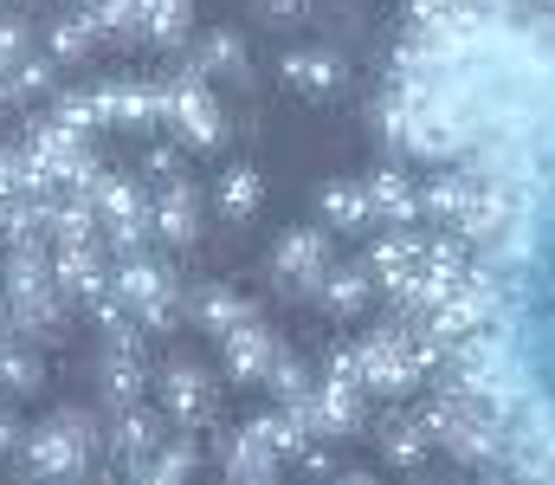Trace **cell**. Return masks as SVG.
<instances>
[{
    "mask_svg": "<svg viewBox=\"0 0 555 485\" xmlns=\"http://www.w3.org/2000/svg\"><path fill=\"white\" fill-rule=\"evenodd\" d=\"M278 467H284V454L259 434V421H246V427L227 441V473H233V480H272Z\"/></svg>",
    "mask_w": 555,
    "mask_h": 485,
    "instance_id": "cell-11",
    "label": "cell"
},
{
    "mask_svg": "<svg viewBox=\"0 0 555 485\" xmlns=\"http://www.w3.org/2000/svg\"><path fill=\"white\" fill-rule=\"evenodd\" d=\"M194 460H201V447H194V441H175L168 454H155V460H149V473H142V480H181V473H194Z\"/></svg>",
    "mask_w": 555,
    "mask_h": 485,
    "instance_id": "cell-20",
    "label": "cell"
},
{
    "mask_svg": "<svg viewBox=\"0 0 555 485\" xmlns=\"http://www.w3.org/2000/svg\"><path fill=\"white\" fill-rule=\"evenodd\" d=\"M259 201H266V181H259V168H227V175H220V207H227L233 220L259 214Z\"/></svg>",
    "mask_w": 555,
    "mask_h": 485,
    "instance_id": "cell-18",
    "label": "cell"
},
{
    "mask_svg": "<svg viewBox=\"0 0 555 485\" xmlns=\"http://www.w3.org/2000/svg\"><path fill=\"white\" fill-rule=\"evenodd\" d=\"M181 305H188V318L201 323V330H214V336H227L240 318H253V305H246L240 292H227V285H201V292H188Z\"/></svg>",
    "mask_w": 555,
    "mask_h": 485,
    "instance_id": "cell-13",
    "label": "cell"
},
{
    "mask_svg": "<svg viewBox=\"0 0 555 485\" xmlns=\"http://www.w3.org/2000/svg\"><path fill=\"white\" fill-rule=\"evenodd\" d=\"M142 168H149V175H162V181H175V168H181V150H168V143H155V150L142 156Z\"/></svg>",
    "mask_w": 555,
    "mask_h": 485,
    "instance_id": "cell-23",
    "label": "cell"
},
{
    "mask_svg": "<svg viewBox=\"0 0 555 485\" xmlns=\"http://www.w3.org/2000/svg\"><path fill=\"white\" fill-rule=\"evenodd\" d=\"M266 388H272L278 401H297V395H310V388H317V375H310L297 356H284V349H278V362H272V375H266Z\"/></svg>",
    "mask_w": 555,
    "mask_h": 485,
    "instance_id": "cell-19",
    "label": "cell"
},
{
    "mask_svg": "<svg viewBox=\"0 0 555 485\" xmlns=\"http://www.w3.org/2000/svg\"><path fill=\"white\" fill-rule=\"evenodd\" d=\"M142 39L181 46L188 39V0H142Z\"/></svg>",
    "mask_w": 555,
    "mask_h": 485,
    "instance_id": "cell-17",
    "label": "cell"
},
{
    "mask_svg": "<svg viewBox=\"0 0 555 485\" xmlns=\"http://www.w3.org/2000/svg\"><path fill=\"white\" fill-rule=\"evenodd\" d=\"M168 130L181 137V150H214V143L227 137V111H220V98L207 91V78L181 72V78L168 85Z\"/></svg>",
    "mask_w": 555,
    "mask_h": 485,
    "instance_id": "cell-2",
    "label": "cell"
},
{
    "mask_svg": "<svg viewBox=\"0 0 555 485\" xmlns=\"http://www.w3.org/2000/svg\"><path fill=\"white\" fill-rule=\"evenodd\" d=\"M111 292L130 305V318H137L142 330H168V323H175V305H181L175 266L155 259L149 246H142V253H124V259L111 266Z\"/></svg>",
    "mask_w": 555,
    "mask_h": 485,
    "instance_id": "cell-1",
    "label": "cell"
},
{
    "mask_svg": "<svg viewBox=\"0 0 555 485\" xmlns=\"http://www.w3.org/2000/svg\"><path fill=\"white\" fill-rule=\"evenodd\" d=\"M272 272L284 292H317L330 272V227H291L272 253Z\"/></svg>",
    "mask_w": 555,
    "mask_h": 485,
    "instance_id": "cell-3",
    "label": "cell"
},
{
    "mask_svg": "<svg viewBox=\"0 0 555 485\" xmlns=\"http://www.w3.org/2000/svg\"><path fill=\"white\" fill-rule=\"evenodd\" d=\"M323 227H330V233H362V227H375L369 181H330V188H323Z\"/></svg>",
    "mask_w": 555,
    "mask_h": 485,
    "instance_id": "cell-10",
    "label": "cell"
},
{
    "mask_svg": "<svg viewBox=\"0 0 555 485\" xmlns=\"http://www.w3.org/2000/svg\"><path fill=\"white\" fill-rule=\"evenodd\" d=\"M343 78H349V72H343L336 52H291V59H284V85L304 91V98H336Z\"/></svg>",
    "mask_w": 555,
    "mask_h": 485,
    "instance_id": "cell-9",
    "label": "cell"
},
{
    "mask_svg": "<svg viewBox=\"0 0 555 485\" xmlns=\"http://www.w3.org/2000/svg\"><path fill=\"white\" fill-rule=\"evenodd\" d=\"M369 201H375V227H420L426 220V188H414L401 168H375Z\"/></svg>",
    "mask_w": 555,
    "mask_h": 485,
    "instance_id": "cell-5",
    "label": "cell"
},
{
    "mask_svg": "<svg viewBox=\"0 0 555 485\" xmlns=\"http://www.w3.org/2000/svg\"><path fill=\"white\" fill-rule=\"evenodd\" d=\"M162 401L181 427H201L214 414V375L194 369V362H175V369H162Z\"/></svg>",
    "mask_w": 555,
    "mask_h": 485,
    "instance_id": "cell-7",
    "label": "cell"
},
{
    "mask_svg": "<svg viewBox=\"0 0 555 485\" xmlns=\"http://www.w3.org/2000/svg\"><path fill=\"white\" fill-rule=\"evenodd\" d=\"M375 292H382V285H375V272H369V259H356V266H330V272H323V285H317L323 311H336V318L369 311V298H375Z\"/></svg>",
    "mask_w": 555,
    "mask_h": 485,
    "instance_id": "cell-8",
    "label": "cell"
},
{
    "mask_svg": "<svg viewBox=\"0 0 555 485\" xmlns=\"http://www.w3.org/2000/svg\"><path fill=\"white\" fill-rule=\"evenodd\" d=\"M426 447H433V434H426V421H420V414H401V421H388V427H382V454H388L395 467H420V460H426Z\"/></svg>",
    "mask_w": 555,
    "mask_h": 485,
    "instance_id": "cell-16",
    "label": "cell"
},
{
    "mask_svg": "<svg viewBox=\"0 0 555 485\" xmlns=\"http://www.w3.org/2000/svg\"><path fill=\"white\" fill-rule=\"evenodd\" d=\"M188 72H194V78H246V46H240V33H207V39L194 46Z\"/></svg>",
    "mask_w": 555,
    "mask_h": 485,
    "instance_id": "cell-15",
    "label": "cell"
},
{
    "mask_svg": "<svg viewBox=\"0 0 555 485\" xmlns=\"http://www.w3.org/2000/svg\"><path fill=\"white\" fill-rule=\"evenodd\" d=\"M142 388H149V362H142V349H117L111 343V356H104V401L124 414V408H137Z\"/></svg>",
    "mask_w": 555,
    "mask_h": 485,
    "instance_id": "cell-12",
    "label": "cell"
},
{
    "mask_svg": "<svg viewBox=\"0 0 555 485\" xmlns=\"http://www.w3.org/2000/svg\"><path fill=\"white\" fill-rule=\"evenodd\" d=\"M220 362H227L233 382H266L272 362H278V336L259 318H240L227 336H220Z\"/></svg>",
    "mask_w": 555,
    "mask_h": 485,
    "instance_id": "cell-4",
    "label": "cell"
},
{
    "mask_svg": "<svg viewBox=\"0 0 555 485\" xmlns=\"http://www.w3.org/2000/svg\"><path fill=\"white\" fill-rule=\"evenodd\" d=\"M155 240L162 246H194L201 240V194H194V181H162V194H155Z\"/></svg>",
    "mask_w": 555,
    "mask_h": 485,
    "instance_id": "cell-6",
    "label": "cell"
},
{
    "mask_svg": "<svg viewBox=\"0 0 555 485\" xmlns=\"http://www.w3.org/2000/svg\"><path fill=\"white\" fill-rule=\"evenodd\" d=\"M26 467H39V473H78L85 467V434L65 421V427H46L33 447H26Z\"/></svg>",
    "mask_w": 555,
    "mask_h": 485,
    "instance_id": "cell-14",
    "label": "cell"
},
{
    "mask_svg": "<svg viewBox=\"0 0 555 485\" xmlns=\"http://www.w3.org/2000/svg\"><path fill=\"white\" fill-rule=\"evenodd\" d=\"M259 13H266L272 26H291V20H304V13H310V0H259Z\"/></svg>",
    "mask_w": 555,
    "mask_h": 485,
    "instance_id": "cell-22",
    "label": "cell"
},
{
    "mask_svg": "<svg viewBox=\"0 0 555 485\" xmlns=\"http://www.w3.org/2000/svg\"><path fill=\"white\" fill-rule=\"evenodd\" d=\"M33 52H26V26H13V20H0V78L7 72H20Z\"/></svg>",
    "mask_w": 555,
    "mask_h": 485,
    "instance_id": "cell-21",
    "label": "cell"
}]
</instances>
